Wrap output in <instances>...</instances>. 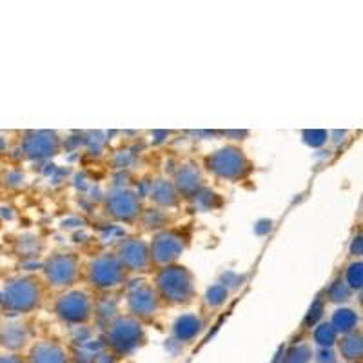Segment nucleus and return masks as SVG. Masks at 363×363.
<instances>
[{
  "instance_id": "f257e3e1",
  "label": "nucleus",
  "mask_w": 363,
  "mask_h": 363,
  "mask_svg": "<svg viewBox=\"0 0 363 363\" xmlns=\"http://www.w3.org/2000/svg\"><path fill=\"white\" fill-rule=\"evenodd\" d=\"M158 287L164 296L171 301H187L193 294V284H191L189 272L182 267L165 269L158 277Z\"/></svg>"
},
{
  "instance_id": "f03ea898",
  "label": "nucleus",
  "mask_w": 363,
  "mask_h": 363,
  "mask_svg": "<svg viewBox=\"0 0 363 363\" xmlns=\"http://www.w3.org/2000/svg\"><path fill=\"white\" fill-rule=\"evenodd\" d=\"M108 340L118 354H128V352L135 351L136 347L140 345L144 335H142L140 325L135 320L122 318V320L111 325L108 333Z\"/></svg>"
},
{
  "instance_id": "7ed1b4c3",
  "label": "nucleus",
  "mask_w": 363,
  "mask_h": 363,
  "mask_svg": "<svg viewBox=\"0 0 363 363\" xmlns=\"http://www.w3.org/2000/svg\"><path fill=\"white\" fill-rule=\"evenodd\" d=\"M38 287L35 281L28 280H17L6 287L4 293V303L8 309L18 311V313H26L31 311L38 303Z\"/></svg>"
},
{
  "instance_id": "20e7f679",
  "label": "nucleus",
  "mask_w": 363,
  "mask_h": 363,
  "mask_svg": "<svg viewBox=\"0 0 363 363\" xmlns=\"http://www.w3.org/2000/svg\"><path fill=\"white\" fill-rule=\"evenodd\" d=\"M207 162H209L211 169L225 178H238L247 171V162H245L244 155L231 147L222 149Z\"/></svg>"
},
{
  "instance_id": "39448f33",
  "label": "nucleus",
  "mask_w": 363,
  "mask_h": 363,
  "mask_svg": "<svg viewBox=\"0 0 363 363\" xmlns=\"http://www.w3.org/2000/svg\"><path fill=\"white\" fill-rule=\"evenodd\" d=\"M58 314L67 320V322L73 323H80L86 322L87 318H89V300L84 293H69L66 296L60 298L57 306Z\"/></svg>"
},
{
  "instance_id": "423d86ee",
  "label": "nucleus",
  "mask_w": 363,
  "mask_h": 363,
  "mask_svg": "<svg viewBox=\"0 0 363 363\" xmlns=\"http://www.w3.org/2000/svg\"><path fill=\"white\" fill-rule=\"evenodd\" d=\"M48 278L53 285H69L77 277V260L69 255H58L45 265Z\"/></svg>"
},
{
  "instance_id": "0eeeda50",
  "label": "nucleus",
  "mask_w": 363,
  "mask_h": 363,
  "mask_svg": "<svg viewBox=\"0 0 363 363\" xmlns=\"http://www.w3.org/2000/svg\"><path fill=\"white\" fill-rule=\"evenodd\" d=\"M91 280L99 287H113L122 280V265L115 258H100L91 267Z\"/></svg>"
},
{
  "instance_id": "6e6552de",
  "label": "nucleus",
  "mask_w": 363,
  "mask_h": 363,
  "mask_svg": "<svg viewBox=\"0 0 363 363\" xmlns=\"http://www.w3.org/2000/svg\"><path fill=\"white\" fill-rule=\"evenodd\" d=\"M26 153L33 158H44L50 157V155H55L58 147L57 135L50 131H40L33 133L26 138Z\"/></svg>"
},
{
  "instance_id": "1a4fd4ad",
  "label": "nucleus",
  "mask_w": 363,
  "mask_h": 363,
  "mask_svg": "<svg viewBox=\"0 0 363 363\" xmlns=\"http://www.w3.org/2000/svg\"><path fill=\"white\" fill-rule=\"evenodd\" d=\"M109 207H111V213L120 220H131L138 215V202H136V196L129 191H115V193L109 196Z\"/></svg>"
},
{
  "instance_id": "9d476101",
  "label": "nucleus",
  "mask_w": 363,
  "mask_h": 363,
  "mask_svg": "<svg viewBox=\"0 0 363 363\" xmlns=\"http://www.w3.org/2000/svg\"><path fill=\"white\" fill-rule=\"evenodd\" d=\"M182 251V242L178 236L174 235H160L155 240L153 247H151V258L158 264H165V262L174 260Z\"/></svg>"
},
{
  "instance_id": "9b49d317",
  "label": "nucleus",
  "mask_w": 363,
  "mask_h": 363,
  "mask_svg": "<svg viewBox=\"0 0 363 363\" xmlns=\"http://www.w3.org/2000/svg\"><path fill=\"white\" fill-rule=\"evenodd\" d=\"M147 247L138 240L125 242L120 249V260L129 269H144L147 264Z\"/></svg>"
},
{
  "instance_id": "f8f14e48",
  "label": "nucleus",
  "mask_w": 363,
  "mask_h": 363,
  "mask_svg": "<svg viewBox=\"0 0 363 363\" xmlns=\"http://www.w3.org/2000/svg\"><path fill=\"white\" fill-rule=\"evenodd\" d=\"M29 363H67V354L55 343L42 342L31 349Z\"/></svg>"
},
{
  "instance_id": "ddd939ff",
  "label": "nucleus",
  "mask_w": 363,
  "mask_h": 363,
  "mask_svg": "<svg viewBox=\"0 0 363 363\" xmlns=\"http://www.w3.org/2000/svg\"><path fill=\"white\" fill-rule=\"evenodd\" d=\"M129 306H131L133 313L138 314V316H149L157 309V298H155L153 291L144 287V289H138L135 294H131Z\"/></svg>"
},
{
  "instance_id": "4468645a",
  "label": "nucleus",
  "mask_w": 363,
  "mask_h": 363,
  "mask_svg": "<svg viewBox=\"0 0 363 363\" xmlns=\"http://www.w3.org/2000/svg\"><path fill=\"white\" fill-rule=\"evenodd\" d=\"M200 327H202V323H200V320L196 316H184L177 322L174 333H177L178 340L187 342V340H193L194 336L199 335Z\"/></svg>"
},
{
  "instance_id": "2eb2a0df",
  "label": "nucleus",
  "mask_w": 363,
  "mask_h": 363,
  "mask_svg": "<svg viewBox=\"0 0 363 363\" xmlns=\"http://www.w3.org/2000/svg\"><path fill=\"white\" fill-rule=\"evenodd\" d=\"M340 352H342V358L349 359V362H354L362 356V338L358 335H349L340 342Z\"/></svg>"
},
{
  "instance_id": "dca6fc26",
  "label": "nucleus",
  "mask_w": 363,
  "mask_h": 363,
  "mask_svg": "<svg viewBox=\"0 0 363 363\" xmlns=\"http://www.w3.org/2000/svg\"><path fill=\"white\" fill-rule=\"evenodd\" d=\"M356 325V314L352 311H338L336 316L333 318V323L330 327L336 330V333H351Z\"/></svg>"
},
{
  "instance_id": "f3484780",
  "label": "nucleus",
  "mask_w": 363,
  "mask_h": 363,
  "mask_svg": "<svg viewBox=\"0 0 363 363\" xmlns=\"http://www.w3.org/2000/svg\"><path fill=\"white\" fill-rule=\"evenodd\" d=\"M0 340H2V345L9 347V349H18V347H22L26 343V333L21 330L18 335H15V327H8L2 333Z\"/></svg>"
},
{
  "instance_id": "a211bd4d",
  "label": "nucleus",
  "mask_w": 363,
  "mask_h": 363,
  "mask_svg": "<svg viewBox=\"0 0 363 363\" xmlns=\"http://www.w3.org/2000/svg\"><path fill=\"white\" fill-rule=\"evenodd\" d=\"M199 174L194 173V171H182V173L178 174V187H180L184 193H191V191L199 189Z\"/></svg>"
},
{
  "instance_id": "6ab92c4d",
  "label": "nucleus",
  "mask_w": 363,
  "mask_h": 363,
  "mask_svg": "<svg viewBox=\"0 0 363 363\" xmlns=\"http://www.w3.org/2000/svg\"><path fill=\"white\" fill-rule=\"evenodd\" d=\"M314 338H316V342L320 345L330 347L336 342V330L330 325H320L316 329V333H314Z\"/></svg>"
},
{
  "instance_id": "aec40b11",
  "label": "nucleus",
  "mask_w": 363,
  "mask_h": 363,
  "mask_svg": "<svg viewBox=\"0 0 363 363\" xmlns=\"http://www.w3.org/2000/svg\"><path fill=\"white\" fill-rule=\"evenodd\" d=\"M311 359V351L307 349V347H298V349H294L293 352L289 354V359H287V363H307Z\"/></svg>"
},
{
  "instance_id": "412c9836",
  "label": "nucleus",
  "mask_w": 363,
  "mask_h": 363,
  "mask_svg": "<svg viewBox=\"0 0 363 363\" xmlns=\"http://www.w3.org/2000/svg\"><path fill=\"white\" fill-rule=\"evenodd\" d=\"M349 284L352 287H359L362 285V265L359 264L352 265L351 271H349Z\"/></svg>"
},
{
  "instance_id": "4be33fe9",
  "label": "nucleus",
  "mask_w": 363,
  "mask_h": 363,
  "mask_svg": "<svg viewBox=\"0 0 363 363\" xmlns=\"http://www.w3.org/2000/svg\"><path fill=\"white\" fill-rule=\"evenodd\" d=\"M227 293L222 289V287H213V289L209 291V301L211 303H222L223 300H225Z\"/></svg>"
},
{
  "instance_id": "5701e85b",
  "label": "nucleus",
  "mask_w": 363,
  "mask_h": 363,
  "mask_svg": "<svg viewBox=\"0 0 363 363\" xmlns=\"http://www.w3.org/2000/svg\"><path fill=\"white\" fill-rule=\"evenodd\" d=\"M318 363H336V354L333 351H329V349H323L318 354Z\"/></svg>"
},
{
  "instance_id": "b1692460",
  "label": "nucleus",
  "mask_w": 363,
  "mask_h": 363,
  "mask_svg": "<svg viewBox=\"0 0 363 363\" xmlns=\"http://www.w3.org/2000/svg\"><path fill=\"white\" fill-rule=\"evenodd\" d=\"M345 298H347L345 285H343L342 281H338V284L335 285V289H333V300H345Z\"/></svg>"
},
{
  "instance_id": "393cba45",
  "label": "nucleus",
  "mask_w": 363,
  "mask_h": 363,
  "mask_svg": "<svg viewBox=\"0 0 363 363\" xmlns=\"http://www.w3.org/2000/svg\"><path fill=\"white\" fill-rule=\"evenodd\" d=\"M0 363H24V359L17 354L11 356H0Z\"/></svg>"
}]
</instances>
